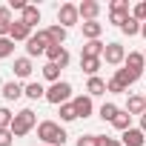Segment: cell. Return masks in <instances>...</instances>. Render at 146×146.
<instances>
[{"label":"cell","instance_id":"obj_1","mask_svg":"<svg viewBox=\"0 0 146 146\" xmlns=\"http://www.w3.org/2000/svg\"><path fill=\"white\" fill-rule=\"evenodd\" d=\"M37 137H40L46 146H63L69 135L63 132L60 123H54V120H43V123H37Z\"/></svg>","mask_w":146,"mask_h":146},{"label":"cell","instance_id":"obj_2","mask_svg":"<svg viewBox=\"0 0 146 146\" xmlns=\"http://www.w3.org/2000/svg\"><path fill=\"white\" fill-rule=\"evenodd\" d=\"M35 126H37V115H35L32 109H20V112L15 115V120H12V135H15V137H23V135H29Z\"/></svg>","mask_w":146,"mask_h":146},{"label":"cell","instance_id":"obj_3","mask_svg":"<svg viewBox=\"0 0 146 146\" xmlns=\"http://www.w3.org/2000/svg\"><path fill=\"white\" fill-rule=\"evenodd\" d=\"M69 98H72V83H66V80L52 83V86L46 89V100H49V103H54V106L69 103Z\"/></svg>","mask_w":146,"mask_h":146},{"label":"cell","instance_id":"obj_4","mask_svg":"<svg viewBox=\"0 0 146 146\" xmlns=\"http://www.w3.org/2000/svg\"><path fill=\"white\" fill-rule=\"evenodd\" d=\"M49 46H52V43H49V35H46V29H43V32H37V35H32V37L26 40V57H40V54H46Z\"/></svg>","mask_w":146,"mask_h":146},{"label":"cell","instance_id":"obj_5","mask_svg":"<svg viewBox=\"0 0 146 146\" xmlns=\"http://www.w3.org/2000/svg\"><path fill=\"white\" fill-rule=\"evenodd\" d=\"M57 23H60L63 29L78 26V23H80V12H78V6H75V3H63V6L57 9Z\"/></svg>","mask_w":146,"mask_h":146},{"label":"cell","instance_id":"obj_6","mask_svg":"<svg viewBox=\"0 0 146 146\" xmlns=\"http://www.w3.org/2000/svg\"><path fill=\"white\" fill-rule=\"evenodd\" d=\"M129 17H132V15H129V0H112V6H109V20L120 29Z\"/></svg>","mask_w":146,"mask_h":146},{"label":"cell","instance_id":"obj_7","mask_svg":"<svg viewBox=\"0 0 146 146\" xmlns=\"http://www.w3.org/2000/svg\"><path fill=\"white\" fill-rule=\"evenodd\" d=\"M103 60H106L109 66H120V63H126V49H123L120 43H106Z\"/></svg>","mask_w":146,"mask_h":146},{"label":"cell","instance_id":"obj_8","mask_svg":"<svg viewBox=\"0 0 146 146\" xmlns=\"http://www.w3.org/2000/svg\"><path fill=\"white\" fill-rule=\"evenodd\" d=\"M123 66H126L129 72H135V75H143V69H146V57H143V52H129Z\"/></svg>","mask_w":146,"mask_h":146},{"label":"cell","instance_id":"obj_9","mask_svg":"<svg viewBox=\"0 0 146 146\" xmlns=\"http://www.w3.org/2000/svg\"><path fill=\"white\" fill-rule=\"evenodd\" d=\"M72 106H75L78 117H89V115L95 112V103H92V98H89V95H78L75 100H72Z\"/></svg>","mask_w":146,"mask_h":146},{"label":"cell","instance_id":"obj_10","mask_svg":"<svg viewBox=\"0 0 146 146\" xmlns=\"http://www.w3.org/2000/svg\"><path fill=\"white\" fill-rule=\"evenodd\" d=\"M78 12H80L83 23H86V20H98V15H100V3H95V0H83V3L78 6Z\"/></svg>","mask_w":146,"mask_h":146},{"label":"cell","instance_id":"obj_11","mask_svg":"<svg viewBox=\"0 0 146 146\" xmlns=\"http://www.w3.org/2000/svg\"><path fill=\"white\" fill-rule=\"evenodd\" d=\"M12 26H15V17H12V9H9V6H0V37H9Z\"/></svg>","mask_w":146,"mask_h":146},{"label":"cell","instance_id":"obj_12","mask_svg":"<svg viewBox=\"0 0 146 146\" xmlns=\"http://www.w3.org/2000/svg\"><path fill=\"white\" fill-rule=\"evenodd\" d=\"M80 29H83L86 40H100V35H103V23H98V20H86V23H80Z\"/></svg>","mask_w":146,"mask_h":146},{"label":"cell","instance_id":"obj_13","mask_svg":"<svg viewBox=\"0 0 146 146\" xmlns=\"http://www.w3.org/2000/svg\"><path fill=\"white\" fill-rule=\"evenodd\" d=\"M120 143H123V146H143V143H146V135H143L140 129H126Z\"/></svg>","mask_w":146,"mask_h":146},{"label":"cell","instance_id":"obj_14","mask_svg":"<svg viewBox=\"0 0 146 146\" xmlns=\"http://www.w3.org/2000/svg\"><path fill=\"white\" fill-rule=\"evenodd\" d=\"M100 63H103V57H83V54H80V69L86 72L89 78H98V69H100Z\"/></svg>","mask_w":146,"mask_h":146},{"label":"cell","instance_id":"obj_15","mask_svg":"<svg viewBox=\"0 0 146 146\" xmlns=\"http://www.w3.org/2000/svg\"><path fill=\"white\" fill-rule=\"evenodd\" d=\"M9 37L17 43V40H29L32 37V29L23 23V20H15V26H12V32H9Z\"/></svg>","mask_w":146,"mask_h":146},{"label":"cell","instance_id":"obj_16","mask_svg":"<svg viewBox=\"0 0 146 146\" xmlns=\"http://www.w3.org/2000/svg\"><path fill=\"white\" fill-rule=\"evenodd\" d=\"M126 112H129V115H143V112H146V100H143V95H129V100H126Z\"/></svg>","mask_w":146,"mask_h":146},{"label":"cell","instance_id":"obj_17","mask_svg":"<svg viewBox=\"0 0 146 146\" xmlns=\"http://www.w3.org/2000/svg\"><path fill=\"white\" fill-rule=\"evenodd\" d=\"M46 35H49V43H52V46H63V40H66V29H63L60 23L49 26V29H46Z\"/></svg>","mask_w":146,"mask_h":146},{"label":"cell","instance_id":"obj_18","mask_svg":"<svg viewBox=\"0 0 146 146\" xmlns=\"http://www.w3.org/2000/svg\"><path fill=\"white\" fill-rule=\"evenodd\" d=\"M23 86L17 83V80H9V83H3V98L6 100H17V98H23Z\"/></svg>","mask_w":146,"mask_h":146},{"label":"cell","instance_id":"obj_19","mask_svg":"<svg viewBox=\"0 0 146 146\" xmlns=\"http://www.w3.org/2000/svg\"><path fill=\"white\" fill-rule=\"evenodd\" d=\"M20 20H23V23H26L29 29H35V26L40 23V9H37V6H26V9H23V17H20Z\"/></svg>","mask_w":146,"mask_h":146},{"label":"cell","instance_id":"obj_20","mask_svg":"<svg viewBox=\"0 0 146 146\" xmlns=\"http://www.w3.org/2000/svg\"><path fill=\"white\" fill-rule=\"evenodd\" d=\"M103 52H106V43L100 40H89L83 46V57H103Z\"/></svg>","mask_w":146,"mask_h":146},{"label":"cell","instance_id":"obj_21","mask_svg":"<svg viewBox=\"0 0 146 146\" xmlns=\"http://www.w3.org/2000/svg\"><path fill=\"white\" fill-rule=\"evenodd\" d=\"M137 78H140V75H135V72H129V69H126V66H123V69H117V72H115V80H117V83H120V86H126V89H129V86H132V83H135V80H137Z\"/></svg>","mask_w":146,"mask_h":146},{"label":"cell","instance_id":"obj_22","mask_svg":"<svg viewBox=\"0 0 146 146\" xmlns=\"http://www.w3.org/2000/svg\"><path fill=\"white\" fill-rule=\"evenodd\" d=\"M32 69H35V66H32V57H17V60H15V75H17V78H29Z\"/></svg>","mask_w":146,"mask_h":146},{"label":"cell","instance_id":"obj_23","mask_svg":"<svg viewBox=\"0 0 146 146\" xmlns=\"http://www.w3.org/2000/svg\"><path fill=\"white\" fill-rule=\"evenodd\" d=\"M86 92H89V98H98V95H103V92H106V80H103V78H89V86H86Z\"/></svg>","mask_w":146,"mask_h":146},{"label":"cell","instance_id":"obj_24","mask_svg":"<svg viewBox=\"0 0 146 146\" xmlns=\"http://www.w3.org/2000/svg\"><path fill=\"white\" fill-rule=\"evenodd\" d=\"M112 126H115L117 132H126V129H132V115H129V112H117V117L112 120Z\"/></svg>","mask_w":146,"mask_h":146},{"label":"cell","instance_id":"obj_25","mask_svg":"<svg viewBox=\"0 0 146 146\" xmlns=\"http://www.w3.org/2000/svg\"><path fill=\"white\" fill-rule=\"evenodd\" d=\"M43 78H46L49 83H60V66H57V63H46V66H43Z\"/></svg>","mask_w":146,"mask_h":146},{"label":"cell","instance_id":"obj_26","mask_svg":"<svg viewBox=\"0 0 146 146\" xmlns=\"http://www.w3.org/2000/svg\"><path fill=\"white\" fill-rule=\"evenodd\" d=\"M29 100H40V98H46V89L40 86V83H26V92H23Z\"/></svg>","mask_w":146,"mask_h":146},{"label":"cell","instance_id":"obj_27","mask_svg":"<svg viewBox=\"0 0 146 146\" xmlns=\"http://www.w3.org/2000/svg\"><path fill=\"white\" fill-rule=\"evenodd\" d=\"M140 26H143V23H140V20H135V17H129V20H126V23H123V26H120V32H123V35H129V37H132V35H140Z\"/></svg>","mask_w":146,"mask_h":146},{"label":"cell","instance_id":"obj_28","mask_svg":"<svg viewBox=\"0 0 146 146\" xmlns=\"http://www.w3.org/2000/svg\"><path fill=\"white\" fill-rule=\"evenodd\" d=\"M117 112H120V109H117L115 103H103V106H100V120H109V123H112V120L117 117Z\"/></svg>","mask_w":146,"mask_h":146},{"label":"cell","instance_id":"obj_29","mask_svg":"<svg viewBox=\"0 0 146 146\" xmlns=\"http://www.w3.org/2000/svg\"><path fill=\"white\" fill-rule=\"evenodd\" d=\"M15 54V40L12 37H0V60Z\"/></svg>","mask_w":146,"mask_h":146},{"label":"cell","instance_id":"obj_30","mask_svg":"<svg viewBox=\"0 0 146 146\" xmlns=\"http://www.w3.org/2000/svg\"><path fill=\"white\" fill-rule=\"evenodd\" d=\"M60 120H66V123L78 120V112H75V106H72V103H63V106H60Z\"/></svg>","mask_w":146,"mask_h":146},{"label":"cell","instance_id":"obj_31","mask_svg":"<svg viewBox=\"0 0 146 146\" xmlns=\"http://www.w3.org/2000/svg\"><path fill=\"white\" fill-rule=\"evenodd\" d=\"M12 120H15V115H12V109H0V129H12Z\"/></svg>","mask_w":146,"mask_h":146},{"label":"cell","instance_id":"obj_32","mask_svg":"<svg viewBox=\"0 0 146 146\" xmlns=\"http://www.w3.org/2000/svg\"><path fill=\"white\" fill-rule=\"evenodd\" d=\"M78 146H100V135H80Z\"/></svg>","mask_w":146,"mask_h":146},{"label":"cell","instance_id":"obj_33","mask_svg":"<svg viewBox=\"0 0 146 146\" xmlns=\"http://www.w3.org/2000/svg\"><path fill=\"white\" fill-rule=\"evenodd\" d=\"M132 17H135V20H140V23H146V0H140V3L135 6V12H132Z\"/></svg>","mask_w":146,"mask_h":146},{"label":"cell","instance_id":"obj_34","mask_svg":"<svg viewBox=\"0 0 146 146\" xmlns=\"http://www.w3.org/2000/svg\"><path fill=\"white\" fill-rule=\"evenodd\" d=\"M60 54H63V46H49V49H46L49 63H57V60H60Z\"/></svg>","mask_w":146,"mask_h":146},{"label":"cell","instance_id":"obj_35","mask_svg":"<svg viewBox=\"0 0 146 146\" xmlns=\"http://www.w3.org/2000/svg\"><path fill=\"white\" fill-rule=\"evenodd\" d=\"M12 143H15L12 129H0V146H12Z\"/></svg>","mask_w":146,"mask_h":146},{"label":"cell","instance_id":"obj_36","mask_svg":"<svg viewBox=\"0 0 146 146\" xmlns=\"http://www.w3.org/2000/svg\"><path fill=\"white\" fill-rule=\"evenodd\" d=\"M106 92H115V95H120V92H126V95H129V89H126V86H120V83H117L115 78H112V80L106 83Z\"/></svg>","mask_w":146,"mask_h":146},{"label":"cell","instance_id":"obj_37","mask_svg":"<svg viewBox=\"0 0 146 146\" xmlns=\"http://www.w3.org/2000/svg\"><path fill=\"white\" fill-rule=\"evenodd\" d=\"M29 3H23V0H12V3H9V9H15V12H23Z\"/></svg>","mask_w":146,"mask_h":146},{"label":"cell","instance_id":"obj_38","mask_svg":"<svg viewBox=\"0 0 146 146\" xmlns=\"http://www.w3.org/2000/svg\"><path fill=\"white\" fill-rule=\"evenodd\" d=\"M69 60H72V57H69V52L63 49V54H60V60H57V66H60V69H66V66H69Z\"/></svg>","mask_w":146,"mask_h":146},{"label":"cell","instance_id":"obj_39","mask_svg":"<svg viewBox=\"0 0 146 146\" xmlns=\"http://www.w3.org/2000/svg\"><path fill=\"white\" fill-rule=\"evenodd\" d=\"M115 143H117L115 137H106V135H100V146H115Z\"/></svg>","mask_w":146,"mask_h":146},{"label":"cell","instance_id":"obj_40","mask_svg":"<svg viewBox=\"0 0 146 146\" xmlns=\"http://www.w3.org/2000/svg\"><path fill=\"white\" fill-rule=\"evenodd\" d=\"M140 132H143V135H146V112H143V115H140Z\"/></svg>","mask_w":146,"mask_h":146},{"label":"cell","instance_id":"obj_41","mask_svg":"<svg viewBox=\"0 0 146 146\" xmlns=\"http://www.w3.org/2000/svg\"><path fill=\"white\" fill-rule=\"evenodd\" d=\"M140 35H143V37H146V23H143V26H140Z\"/></svg>","mask_w":146,"mask_h":146},{"label":"cell","instance_id":"obj_42","mask_svg":"<svg viewBox=\"0 0 146 146\" xmlns=\"http://www.w3.org/2000/svg\"><path fill=\"white\" fill-rule=\"evenodd\" d=\"M143 57H146V49H143Z\"/></svg>","mask_w":146,"mask_h":146},{"label":"cell","instance_id":"obj_43","mask_svg":"<svg viewBox=\"0 0 146 146\" xmlns=\"http://www.w3.org/2000/svg\"><path fill=\"white\" fill-rule=\"evenodd\" d=\"M115 146H123V143H115Z\"/></svg>","mask_w":146,"mask_h":146},{"label":"cell","instance_id":"obj_44","mask_svg":"<svg viewBox=\"0 0 146 146\" xmlns=\"http://www.w3.org/2000/svg\"><path fill=\"white\" fill-rule=\"evenodd\" d=\"M143 100H146V95H143Z\"/></svg>","mask_w":146,"mask_h":146},{"label":"cell","instance_id":"obj_45","mask_svg":"<svg viewBox=\"0 0 146 146\" xmlns=\"http://www.w3.org/2000/svg\"><path fill=\"white\" fill-rule=\"evenodd\" d=\"M43 146H46V143H43Z\"/></svg>","mask_w":146,"mask_h":146}]
</instances>
